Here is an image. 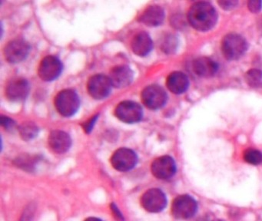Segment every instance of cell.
Here are the masks:
<instances>
[{"label":"cell","instance_id":"7c38bea8","mask_svg":"<svg viewBox=\"0 0 262 221\" xmlns=\"http://www.w3.org/2000/svg\"><path fill=\"white\" fill-rule=\"evenodd\" d=\"M30 83L23 78L12 79L6 87V96L10 101L19 102L27 98L30 93Z\"/></svg>","mask_w":262,"mask_h":221},{"label":"cell","instance_id":"7402d4cb","mask_svg":"<svg viewBox=\"0 0 262 221\" xmlns=\"http://www.w3.org/2000/svg\"><path fill=\"white\" fill-rule=\"evenodd\" d=\"M244 159L248 164L257 165L262 163V153L256 149L249 148L244 153Z\"/></svg>","mask_w":262,"mask_h":221},{"label":"cell","instance_id":"ba28073f","mask_svg":"<svg viewBox=\"0 0 262 221\" xmlns=\"http://www.w3.org/2000/svg\"><path fill=\"white\" fill-rule=\"evenodd\" d=\"M142 100L147 107L156 110L165 105L167 101V94L162 87L153 84L142 91Z\"/></svg>","mask_w":262,"mask_h":221},{"label":"cell","instance_id":"8992f818","mask_svg":"<svg viewBox=\"0 0 262 221\" xmlns=\"http://www.w3.org/2000/svg\"><path fill=\"white\" fill-rule=\"evenodd\" d=\"M112 84L110 78L106 75L98 74L93 75L87 83V90L92 98L96 100L104 99L111 92Z\"/></svg>","mask_w":262,"mask_h":221},{"label":"cell","instance_id":"f1b7e54d","mask_svg":"<svg viewBox=\"0 0 262 221\" xmlns=\"http://www.w3.org/2000/svg\"><path fill=\"white\" fill-rule=\"evenodd\" d=\"M214 221H223V220H214Z\"/></svg>","mask_w":262,"mask_h":221},{"label":"cell","instance_id":"e0dca14e","mask_svg":"<svg viewBox=\"0 0 262 221\" xmlns=\"http://www.w3.org/2000/svg\"><path fill=\"white\" fill-rule=\"evenodd\" d=\"M131 46L133 52L136 55L140 57L146 56L152 49V40L146 32H139L133 38Z\"/></svg>","mask_w":262,"mask_h":221},{"label":"cell","instance_id":"603a6c76","mask_svg":"<svg viewBox=\"0 0 262 221\" xmlns=\"http://www.w3.org/2000/svg\"><path fill=\"white\" fill-rule=\"evenodd\" d=\"M1 124L7 130H13L16 127L15 121L7 116L1 117Z\"/></svg>","mask_w":262,"mask_h":221},{"label":"cell","instance_id":"44dd1931","mask_svg":"<svg viewBox=\"0 0 262 221\" xmlns=\"http://www.w3.org/2000/svg\"><path fill=\"white\" fill-rule=\"evenodd\" d=\"M19 133L20 136L26 141H30V140L34 138L38 135L37 126L33 122H25L19 127Z\"/></svg>","mask_w":262,"mask_h":221},{"label":"cell","instance_id":"52a82bcc","mask_svg":"<svg viewBox=\"0 0 262 221\" xmlns=\"http://www.w3.org/2000/svg\"><path fill=\"white\" fill-rule=\"evenodd\" d=\"M141 204L147 211L159 213L163 210L166 206V196L160 189H150L142 195Z\"/></svg>","mask_w":262,"mask_h":221},{"label":"cell","instance_id":"2e32d148","mask_svg":"<svg viewBox=\"0 0 262 221\" xmlns=\"http://www.w3.org/2000/svg\"><path fill=\"white\" fill-rule=\"evenodd\" d=\"M193 70L199 76L210 78L215 75L219 70V65L208 57H200L193 62Z\"/></svg>","mask_w":262,"mask_h":221},{"label":"cell","instance_id":"6da1fadb","mask_svg":"<svg viewBox=\"0 0 262 221\" xmlns=\"http://www.w3.org/2000/svg\"><path fill=\"white\" fill-rule=\"evenodd\" d=\"M190 25L202 32L214 27L217 19L215 9L206 2H199L191 6L188 13Z\"/></svg>","mask_w":262,"mask_h":221},{"label":"cell","instance_id":"d6986e66","mask_svg":"<svg viewBox=\"0 0 262 221\" xmlns=\"http://www.w3.org/2000/svg\"><path fill=\"white\" fill-rule=\"evenodd\" d=\"M166 85L170 92L176 95H180L188 89L189 80L183 72H174L167 78Z\"/></svg>","mask_w":262,"mask_h":221},{"label":"cell","instance_id":"ac0fdd59","mask_svg":"<svg viewBox=\"0 0 262 221\" xmlns=\"http://www.w3.org/2000/svg\"><path fill=\"white\" fill-rule=\"evenodd\" d=\"M165 12L161 6L157 5L148 6L142 12L140 21L150 27L159 26L163 23Z\"/></svg>","mask_w":262,"mask_h":221},{"label":"cell","instance_id":"7a4b0ae2","mask_svg":"<svg viewBox=\"0 0 262 221\" xmlns=\"http://www.w3.org/2000/svg\"><path fill=\"white\" fill-rule=\"evenodd\" d=\"M79 95L72 89L61 91L55 98V107L62 116H73L79 110Z\"/></svg>","mask_w":262,"mask_h":221},{"label":"cell","instance_id":"3957f363","mask_svg":"<svg viewBox=\"0 0 262 221\" xmlns=\"http://www.w3.org/2000/svg\"><path fill=\"white\" fill-rule=\"evenodd\" d=\"M247 49L246 40L237 34H228L222 40V52L227 59H238L245 53Z\"/></svg>","mask_w":262,"mask_h":221},{"label":"cell","instance_id":"8fae6325","mask_svg":"<svg viewBox=\"0 0 262 221\" xmlns=\"http://www.w3.org/2000/svg\"><path fill=\"white\" fill-rule=\"evenodd\" d=\"M62 71V64L60 60L57 57L49 55L41 61L38 73L42 81H52L61 75Z\"/></svg>","mask_w":262,"mask_h":221},{"label":"cell","instance_id":"4fadbf2b","mask_svg":"<svg viewBox=\"0 0 262 221\" xmlns=\"http://www.w3.org/2000/svg\"><path fill=\"white\" fill-rule=\"evenodd\" d=\"M151 172L156 178L167 180L174 176L176 164L174 159L169 156H162L153 161Z\"/></svg>","mask_w":262,"mask_h":221},{"label":"cell","instance_id":"484cf974","mask_svg":"<svg viewBox=\"0 0 262 221\" xmlns=\"http://www.w3.org/2000/svg\"><path fill=\"white\" fill-rule=\"evenodd\" d=\"M221 7L222 9H226V10H230L232 9L233 8L236 7L237 5V1H234V0H228V1H219L217 2Z\"/></svg>","mask_w":262,"mask_h":221},{"label":"cell","instance_id":"9c48e42d","mask_svg":"<svg viewBox=\"0 0 262 221\" xmlns=\"http://www.w3.org/2000/svg\"><path fill=\"white\" fill-rule=\"evenodd\" d=\"M138 162V157L133 150L129 148H119L113 153L111 158L113 167L119 171H128L134 168Z\"/></svg>","mask_w":262,"mask_h":221},{"label":"cell","instance_id":"83f0119b","mask_svg":"<svg viewBox=\"0 0 262 221\" xmlns=\"http://www.w3.org/2000/svg\"><path fill=\"white\" fill-rule=\"evenodd\" d=\"M85 221H102V219L97 217H89Z\"/></svg>","mask_w":262,"mask_h":221},{"label":"cell","instance_id":"d4e9b609","mask_svg":"<svg viewBox=\"0 0 262 221\" xmlns=\"http://www.w3.org/2000/svg\"><path fill=\"white\" fill-rule=\"evenodd\" d=\"M248 6L251 12L257 13L262 9V2L258 0H251L248 2Z\"/></svg>","mask_w":262,"mask_h":221},{"label":"cell","instance_id":"4316f807","mask_svg":"<svg viewBox=\"0 0 262 221\" xmlns=\"http://www.w3.org/2000/svg\"><path fill=\"white\" fill-rule=\"evenodd\" d=\"M174 41L172 39V38H169V39L167 40L165 42L163 43V50H165V52H171V50H173L174 48Z\"/></svg>","mask_w":262,"mask_h":221},{"label":"cell","instance_id":"9a60e30c","mask_svg":"<svg viewBox=\"0 0 262 221\" xmlns=\"http://www.w3.org/2000/svg\"><path fill=\"white\" fill-rule=\"evenodd\" d=\"M50 148L58 153H64L70 150L72 139L68 134L62 130H53L50 133L48 139Z\"/></svg>","mask_w":262,"mask_h":221},{"label":"cell","instance_id":"cb8c5ba5","mask_svg":"<svg viewBox=\"0 0 262 221\" xmlns=\"http://www.w3.org/2000/svg\"><path fill=\"white\" fill-rule=\"evenodd\" d=\"M98 117H99V115H95L82 124V127L86 133H90L91 130H93V127H94L95 124L97 121Z\"/></svg>","mask_w":262,"mask_h":221},{"label":"cell","instance_id":"30bf717a","mask_svg":"<svg viewBox=\"0 0 262 221\" xmlns=\"http://www.w3.org/2000/svg\"><path fill=\"white\" fill-rule=\"evenodd\" d=\"M30 45L25 40L14 39L6 46L4 55L9 62L16 64L26 59L30 53Z\"/></svg>","mask_w":262,"mask_h":221},{"label":"cell","instance_id":"ffe728a7","mask_svg":"<svg viewBox=\"0 0 262 221\" xmlns=\"http://www.w3.org/2000/svg\"><path fill=\"white\" fill-rule=\"evenodd\" d=\"M245 81L251 87H262V72L258 69H251L245 76Z\"/></svg>","mask_w":262,"mask_h":221},{"label":"cell","instance_id":"5b68a950","mask_svg":"<svg viewBox=\"0 0 262 221\" xmlns=\"http://www.w3.org/2000/svg\"><path fill=\"white\" fill-rule=\"evenodd\" d=\"M115 115L118 119L127 124H134L142 120L143 112L138 103L124 101L119 103L115 109Z\"/></svg>","mask_w":262,"mask_h":221},{"label":"cell","instance_id":"277c9868","mask_svg":"<svg viewBox=\"0 0 262 221\" xmlns=\"http://www.w3.org/2000/svg\"><path fill=\"white\" fill-rule=\"evenodd\" d=\"M195 200L189 195H181L174 200L171 206L173 216L179 219H188L192 217L197 211Z\"/></svg>","mask_w":262,"mask_h":221},{"label":"cell","instance_id":"5bb4252c","mask_svg":"<svg viewBox=\"0 0 262 221\" xmlns=\"http://www.w3.org/2000/svg\"><path fill=\"white\" fill-rule=\"evenodd\" d=\"M108 78L113 86L122 89L131 84L133 79V72L128 66H116L110 71Z\"/></svg>","mask_w":262,"mask_h":221}]
</instances>
